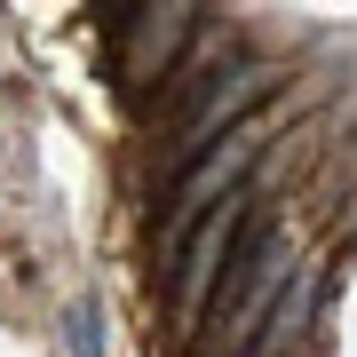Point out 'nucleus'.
I'll return each mask as SVG.
<instances>
[{"mask_svg": "<svg viewBox=\"0 0 357 357\" xmlns=\"http://www.w3.org/2000/svg\"><path fill=\"white\" fill-rule=\"evenodd\" d=\"M262 159V143H255V128H238V135H222L206 159H191L175 175V199H167V222H175V238H191V230L215 215V206H230L246 191V167Z\"/></svg>", "mask_w": 357, "mask_h": 357, "instance_id": "nucleus-1", "label": "nucleus"}, {"mask_svg": "<svg viewBox=\"0 0 357 357\" xmlns=\"http://www.w3.org/2000/svg\"><path fill=\"white\" fill-rule=\"evenodd\" d=\"M246 222H255V199H230V206H215V215H206L191 238H183V262H175V302L183 310H206L215 302V286H222V270H230V255H238V238H246Z\"/></svg>", "mask_w": 357, "mask_h": 357, "instance_id": "nucleus-2", "label": "nucleus"}, {"mask_svg": "<svg viewBox=\"0 0 357 357\" xmlns=\"http://www.w3.org/2000/svg\"><path fill=\"white\" fill-rule=\"evenodd\" d=\"M270 96V72L262 64H246V72H230L215 96L199 103L191 119H183V135H175V167H191V159H206L215 151V135H238L246 128V103H262Z\"/></svg>", "mask_w": 357, "mask_h": 357, "instance_id": "nucleus-3", "label": "nucleus"}, {"mask_svg": "<svg viewBox=\"0 0 357 357\" xmlns=\"http://www.w3.org/2000/svg\"><path fill=\"white\" fill-rule=\"evenodd\" d=\"M64 342H72V357H103V318H96V302H72V310H64Z\"/></svg>", "mask_w": 357, "mask_h": 357, "instance_id": "nucleus-4", "label": "nucleus"}]
</instances>
